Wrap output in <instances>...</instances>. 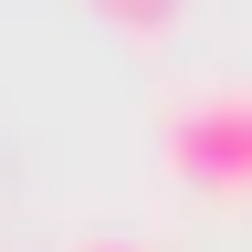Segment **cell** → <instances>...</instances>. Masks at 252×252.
Returning a JSON list of instances; mask_svg holds the SVG:
<instances>
[{"label": "cell", "instance_id": "7a4b0ae2", "mask_svg": "<svg viewBox=\"0 0 252 252\" xmlns=\"http://www.w3.org/2000/svg\"><path fill=\"white\" fill-rule=\"evenodd\" d=\"M105 21H126V32H158V21H179V0H94Z\"/></svg>", "mask_w": 252, "mask_h": 252}, {"label": "cell", "instance_id": "3957f363", "mask_svg": "<svg viewBox=\"0 0 252 252\" xmlns=\"http://www.w3.org/2000/svg\"><path fill=\"white\" fill-rule=\"evenodd\" d=\"M63 252H147V242H63Z\"/></svg>", "mask_w": 252, "mask_h": 252}, {"label": "cell", "instance_id": "6da1fadb", "mask_svg": "<svg viewBox=\"0 0 252 252\" xmlns=\"http://www.w3.org/2000/svg\"><path fill=\"white\" fill-rule=\"evenodd\" d=\"M168 168L189 189H252V84H200L168 116Z\"/></svg>", "mask_w": 252, "mask_h": 252}]
</instances>
